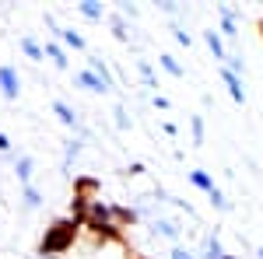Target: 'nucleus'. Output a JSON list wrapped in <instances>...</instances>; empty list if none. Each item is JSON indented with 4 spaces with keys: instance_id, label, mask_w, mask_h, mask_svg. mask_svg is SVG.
Instances as JSON below:
<instances>
[{
    "instance_id": "1",
    "label": "nucleus",
    "mask_w": 263,
    "mask_h": 259,
    "mask_svg": "<svg viewBox=\"0 0 263 259\" xmlns=\"http://www.w3.org/2000/svg\"><path fill=\"white\" fill-rule=\"evenodd\" d=\"M78 231H81V224L70 217H57L49 228H46V235L39 242V256L42 259H60L74 242H78Z\"/></svg>"
},
{
    "instance_id": "2",
    "label": "nucleus",
    "mask_w": 263,
    "mask_h": 259,
    "mask_svg": "<svg viewBox=\"0 0 263 259\" xmlns=\"http://www.w3.org/2000/svg\"><path fill=\"white\" fill-rule=\"evenodd\" d=\"M109 221H112L109 207H105L102 200H91V207H88V217H84L81 228H88L91 235H99V228H102V224H109Z\"/></svg>"
},
{
    "instance_id": "3",
    "label": "nucleus",
    "mask_w": 263,
    "mask_h": 259,
    "mask_svg": "<svg viewBox=\"0 0 263 259\" xmlns=\"http://www.w3.org/2000/svg\"><path fill=\"white\" fill-rule=\"evenodd\" d=\"M0 91H4V98H18L21 91V77L14 67H0Z\"/></svg>"
},
{
    "instance_id": "4",
    "label": "nucleus",
    "mask_w": 263,
    "mask_h": 259,
    "mask_svg": "<svg viewBox=\"0 0 263 259\" xmlns=\"http://www.w3.org/2000/svg\"><path fill=\"white\" fill-rule=\"evenodd\" d=\"M99 193H102V182L99 179H91V175H78V179H74V196L95 200Z\"/></svg>"
},
{
    "instance_id": "5",
    "label": "nucleus",
    "mask_w": 263,
    "mask_h": 259,
    "mask_svg": "<svg viewBox=\"0 0 263 259\" xmlns=\"http://www.w3.org/2000/svg\"><path fill=\"white\" fill-rule=\"evenodd\" d=\"M218 74H221V81H224V88H228V95H232V98L239 102V105H242L246 102V91H242V77H235V74H228V70H218Z\"/></svg>"
},
{
    "instance_id": "6",
    "label": "nucleus",
    "mask_w": 263,
    "mask_h": 259,
    "mask_svg": "<svg viewBox=\"0 0 263 259\" xmlns=\"http://www.w3.org/2000/svg\"><path fill=\"white\" fill-rule=\"evenodd\" d=\"M95 242H99V245H105V242H120V245H126V238H123V228H120V224H112V221L99 228Z\"/></svg>"
},
{
    "instance_id": "7",
    "label": "nucleus",
    "mask_w": 263,
    "mask_h": 259,
    "mask_svg": "<svg viewBox=\"0 0 263 259\" xmlns=\"http://www.w3.org/2000/svg\"><path fill=\"white\" fill-rule=\"evenodd\" d=\"M203 42H207V49L214 53V60H228V53H224V42H221V32L207 28V32H203Z\"/></svg>"
},
{
    "instance_id": "8",
    "label": "nucleus",
    "mask_w": 263,
    "mask_h": 259,
    "mask_svg": "<svg viewBox=\"0 0 263 259\" xmlns=\"http://www.w3.org/2000/svg\"><path fill=\"white\" fill-rule=\"evenodd\" d=\"M109 214H112V224H120V228L137 224V210H130V207H109Z\"/></svg>"
},
{
    "instance_id": "9",
    "label": "nucleus",
    "mask_w": 263,
    "mask_h": 259,
    "mask_svg": "<svg viewBox=\"0 0 263 259\" xmlns=\"http://www.w3.org/2000/svg\"><path fill=\"white\" fill-rule=\"evenodd\" d=\"M74 84H81V88H88V91H105V84H102L91 70H78V74H74Z\"/></svg>"
},
{
    "instance_id": "10",
    "label": "nucleus",
    "mask_w": 263,
    "mask_h": 259,
    "mask_svg": "<svg viewBox=\"0 0 263 259\" xmlns=\"http://www.w3.org/2000/svg\"><path fill=\"white\" fill-rule=\"evenodd\" d=\"M88 70H91V74H95V77L105 84V91H109V88H116V81H112V74H109L105 60H91V67H88Z\"/></svg>"
},
{
    "instance_id": "11",
    "label": "nucleus",
    "mask_w": 263,
    "mask_h": 259,
    "mask_svg": "<svg viewBox=\"0 0 263 259\" xmlns=\"http://www.w3.org/2000/svg\"><path fill=\"white\" fill-rule=\"evenodd\" d=\"M88 207H91V200L74 196V200H70V221H78V224H84V217H88Z\"/></svg>"
},
{
    "instance_id": "12",
    "label": "nucleus",
    "mask_w": 263,
    "mask_h": 259,
    "mask_svg": "<svg viewBox=\"0 0 263 259\" xmlns=\"http://www.w3.org/2000/svg\"><path fill=\"white\" fill-rule=\"evenodd\" d=\"M53 112L60 116L63 126H78V116H74V109H70L67 102H53Z\"/></svg>"
},
{
    "instance_id": "13",
    "label": "nucleus",
    "mask_w": 263,
    "mask_h": 259,
    "mask_svg": "<svg viewBox=\"0 0 263 259\" xmlns=\"http://www.w3.org/2000/svg\"><path fill=\"white\" fill-rule=\"evenodd\" d=\"M224 249H221V238H218V231L211 235V238L203 242V259H221Z\"/></svg>"
},
{
    "instance_id": "14",
    "label": "nucleus",
    "mask_w": 263,
    "mask_h": 259,
    "mask_svg": "<svg viewBox=\"0 0 263 259\" xmlns=\"http://www.w3.org/2000/svg\"><path fill=\"white\" fill-rule=\"evenodd\" d=\"M190 182H193L197 189H203V193H214V189H218V186H214V179H211L207 172H200V168H197V172H190Z\"/></svg>"
},
{
    "instance_id": "15",
    "label": "nucleus",
    "mask_w": 263,
    "mask_h": 259,
    "mask_svg": "<svg viewBox=\"0 0 263 259\" xmlns=\"http://www.w3.org/2000/svg\"><path fill=\"white\" fill-rule=\"evenodd\" d=\"M190 133H193V144L200 147L207 140V126H203V116H190Z\"/></svg>"
},
{
    "instance_id": "16",
    "label": "nucleus",
    "mask_w": 263,
    "mask_h": 259,
    "mask_svg": "<svg viewBox=\"0 0 263 259\" xmlns=\"http://www.w3.org/2000/svg\"><path fill=\"white\" fill-rule=\"evenodd\" d=\"M42 56H49V60L57 63L60 70H63V67H67V53H63V49H60V46H57V42H46V49H42Z\"/></svg>"
},
{
    "instance_id": "17",
    "label": "nucleus",
    "mask_w": 263,
    "mask_h": 259,
    "mask_svg": "<svg viewBox=\"0 0 263 259\" xmlns=\"http://www.w3.org/2000/svg\"><path fill=\"white\" fill-rule=\"evenodd\" d=\"M78 11H81L84 18H91V21H102V14H105V7H102V4H95V0H84V4H78Z\"/></svg>"
},
{
    "instance_id": "18",
    "label": "nucleus",
    "mask_w": 263,
    "mask_h": 259,
    "mask_svg": "<svg viewBox=\"0 0 263 259\" xmlns=\"http://www.w3.org/2000/svg\"><path fill=\"white\" fill-rule=\"evenodd\" d=\"M137 74H141L144 88H158V81H155V70H151V63H147V60H137Z\"/></svg>"
},
{
    "instance_id": "19",
    "label": "nucleus",
    "mask_w": 263,
    "mask_h": 259,
    "mask_svg": "<svg viewBox=\"0 0 263 259\" xmlns=\"http://www.w3.org/2000/svg\"><path fill=\"white\" fill-rule=\"evenodd\" d=\"M158 63H162V67L168 70V74H172V77H182V74H186V70L179 67V60H176L172 53H162V56H158Z\"/></svg>"
},
{
    "instance_id": "20",
    "label": "nucleus",
    "mask_w": 263,
    "mask_h": 259,
    "mask_svg": "<svg viewBox=\"0 0 263 259\" xmlns=\"http://www.w3.org/2000/svg\"><path fill=\"white\" fill-rule=\"evenodd\" d=\"M21 49H25V56H28V60H42V46L32 39V35H25V39H21Z\"/></svg>"
},
{
    "instance_id": "21",
    "label": "nucleus",
    "mask_w": 263,
    "mask_h": 259,
    "mask_svg": "<svg viewBox=\"0 0 263 259\" xmlns=\"http://www.w3.org/2000/svg\"><path fill=\"white\" fill-rule=\"evenodd\" d=\"M18 179H21V186H28V179H32V168H35V161L32 158H18Z\"/></svg>"
},
{
    "instance_id": "22",
    "label": "nucleus",
    "mask_w": 263,
    "mask_h": 259,
    "mask_svg": "<svg viewBox=\"0 0 263 259\" xmlns=\"http://www.w3.org/2000/svg\"><path fill=\"white\" fill-rule=\"evenodd\" d=\"M21 196H25V207H28V210H35V207H39V203H42L39 189H35V186H32V182H28V186H25V193H21Z\"/></svg>"
},
{
    "instance_id": "23",
    "label": "nucleus",
    "mask_w": 263,
    "mask_h": 259,
    "mask_svg": "<svg viewBox=\"0 0 263 259\" xmlns=\"http://www.w3.org/2000/svg\"><path fill=\"white\" fill-rule=\"evenodd\" d=\"M155 231L165 235V238H179V228H176L172 221H155Z\"/></svg>"
},
{
    "instance_id": "24",
    "label": "nucleus",
    "mask_w": 263,
    "mask_h": 259,
    "mask_svg": "<svg viewBox=\"0 0 263 259\" xmlns=\"http://www.w3.org/2000/svg\"><path fill=\"white\" fill-rule=\"evenodd\" d=\"M60 39L67 42V46H74V49H84V39L74 32V28H60Z\"/></svg>"
},
{
    "instance_id": "25",
    "label": "nucleus",
    "mask_w": 263,
    "mask_h": 259,
    "mask_svg": "<svg viewBox=\"0 0 263 259\" xmlns=\"http://www.w3.org/2000/svg\"><path fill=\"white\" fill-rule=\"evenodd\" d=\"M112 35H116L120 42L130 39V32H126V21H123V18H112Z\"/></svg>"
},
{
    "instance_id": "26",
    "label": "nucleus",
    "mask_w": 263,
    "mask_h": 259,
    "mask_svg": "<svg viewBox=\"0 0 263 259\" xmlns=\"http://www.w3.org/2000/svg\"><path fill=\"white\" fill-rule=\"evenodd\" d=\"M224 70H228V74H235V77H239V74H246L242 56H228V67H224Z\"/></svg>"
},
{
    "instance_id": "27",
    "label": "nucleus",
    "mask_w": 263,
    "mask_h": 259,
    "mask_svg": "<svg viewBox=\"0 0 263 259\" xmlns=\"http://www.w3.org/2000/svg\"><path fill=\"white\" fill-rule=\"evenodd\" d=\"M207 196H211V203H214L218 210H228V207H232V203L224 200V193H221V189H214V193H207Z\"/></svg>"
},
{
    "instance_id": "28",
    "label": "nucleus",
    "mask_w": 263,
    "mask_h": 259,
    "mask_svg": "<svg viewBox=\"0 0 263 259\" xmlns=\"http://www.w3.org/2000/svg\"><path fill=\"white\" fill-rule=\"evenodd\" d=\"M112 116H116V126H120V130H126V126H130V119H126V109H123V105H116V109H112Z\"/></svg>"
},
{
    "instance_id": "29",
    "label": "nucleus",
    "mask_w": 263,
    "mask_h": 259,
    "mask_svg": "<svg viewBox=\"0 0 263 259\" xmlns=\"http://www.w3.org/2000/svg\"><path fill=\"white\" fill-rule=\"evenodd\" d=\"M78 151H81V140H70V144H67V161L74 158V154H78Z\"/></svg>"
},
{
    "instance_id": "30",
    "label": "nucleus",
    "mask_w": 263,
    "mask_h": 259,
    "mask_svg": "<svg viewBox=\"0 0 263 259\" xmlns=\"http://www.w3.org/2000/svg\"><path fill=\"white\" fill-rule=\"evenodd\" d=\"M168 256H172V259H193V256H190V252H186V249H182V245H176V249H172Z\"/></svg>"
},
{
    "instance_id": "31",
    "label": "nucleus",
    "mask_w": 263,
    "mask_h": 259,
    "mask_svg": "<svg viewBox=\"0 0 263 259\" xmlns=\"http://www.w3.org/2000/svg\"><path fill=\"white\" fill-rule=\"evenodd\" d=\"M126 172H130V175H144V165H141V161H134V165H130Z\"/></svg>"
},
{
    "instance_id": "32",
    "label": "nucleus",
    "mask_w": 263,
    "mask_h": 259,
    "mask_svg": "<svg viewBox=\"0 0 263 259\" xmlns=\"http://www.w3.org/2000/svg\"><path fill=\"white\" fill-rule=\"evenodd\" d=\"M176 42H182V46H186V49H190V42H193V39H190V35H186V32H176Z\"/></svg>"
},
{
    "instance_id": "33",
    "label": "nucleus",
    "mask_w": 263,
    "mask_h": 259,
    "mask_svg": "<svg viewBox=\"0 0 263 259\" xmlns=\"http://www.w3.org/2000/svg\"><path fill=\"white\" fill-rule=\"evenodd\" d=\"M155 109H162V112H165V109H168V98H162V95H155Z\"/></svg>"
},
{
    "instance_id": "34",
    "label": "nucleus",
    "mask_w": 263,
    "mask_h": 259,
    "mask_svg": "<svg viewBox=\"0 0 263 259\" xmlns=\"http://www.w3.org/2000/svg\"><path fill=\"white\" fill-rule=\"evenodd\" d=\"M0 151H11V140H7V133H0Z\"/></svg>"
},
{
    "instance_id": "35",
    "label": "nucleus",
    "mask_w": 263,
    "mask_h": 259,
    "mask_svg": "<svg viewBox=\"0 0 263 259\" xmlns=\"http://www.w3.org/2000/svg\"><path fill=\"white\" fill-rule=\"evenodd\" d=\"M256 256H260V259H263V245H260V249H256Z\"/></svg>"
},
{
    "instance_id": "36",
    "label": "nucleus",
    "mask_w": 263,
    "mask_h": 259,
    "mask_svg": "<svg viewBox=\"0 0 263 259\" xmlns=\"http://www.w3.org/2000/svg\"><path fill=\"white\" fill-rule=\"evenodd\" d=\"M221 259H239V256H228V252H224V256H221Z\"/></svg>"
},
{
    "instance_id": "37",
    "label": "nucleus",
    "mask_w": 263,
    "mask_h": 259,
    "mask_svg": "<svg viewBox=\"0 0 263 259\" xmlns=\"http://www.w3.org/2000/svg\"><path fill=\"white\" fill-rule=\"evenodd\" d=\"M260 35H263V18H260Z\"/></svg>"
},
{
    "instance_id": "38",
    "label": "nucleus",
    "mask_w": 263,
    "mask_h": 259,
    "mask_svg": "<svg viewBox=\"0 0 263 259\" xmlns=\"http://www.w3.org/2000/svg\"><path fill=\"white\" fill-rule=\"evenodd\" d=\"M134 259H147V256H134Z\"/></svg>"
}]
</instances>
